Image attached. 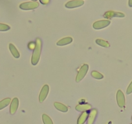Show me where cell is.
I'll return each mask as SVG.
<instances>
[{
  "instance_id": "6da1fadb",
  "label": "cell",
  "mask_w": 132,
  "mask_h": 124,
  "mask_svg": "<svg viewBox=\"0 0 132 124\" xmlns=\"http://www.w3.org/2000/svg\"><path fill=\"white\" fill-rule=\"evenodd\" d=\"M42 51V40L40 38H37L36 40V45L34 49L32 56L31 63L33 65H37L40 60V55Z\"/></svg>"
},
{
  "instance_id": "7a4b0ae2",
  "label": "cell",
  "mask_w": 132,
  "mask_h": 124,
  "mask_svg": "<svg viewBox=\"0 0 132 124\" xmlns=\"http://www.w3.org/2000/svg\"><path fill=\"white\" fill-rule=\"evenodd\" d=\"M39 7V3L36 2H25L20 4V8L24 11H30V10L35 9Z\"/></svg>"
},
{
  "instance_id": "3957f363",
  "label": "cell",
  "mask_w": 132,
  "mask_h": 124,
  "mask_svg": "<svg viewBox=\"0 0 132 124\" xmlns=\"http://www.w3.org/2000/svg\"><path fill=\"white\" fill-rule=\"evenodd\" d=\"M89 69V66L87 64H84L82 66V67L80 69L79 71H78V74L77 76V78H76V81L77 82H79L83 79L85 77L86 74H87V71H88Z\"/></svg>"
},
{
  "instance_id": "277c9868",
  "label": "cell",
  "mask_w": 132,
  "mask_h": 124,
  "mask_svg": "<svg viewBox=\"0 0 132 124\" xmlns=\"http://www.w3.org/2000/svg\"><path fill=\"white\" fill-rule=\"evenodd\" d=\"M84 4V2L83 0H72V1H69L68 3H65V6L66 8H73L81 7Z\"/></svg>"
},
{
  "instance_id": "5b68a950",
  "label": "cell",
  "mask_w": 132,
  "mask_h": 124,
  "mask_svg": "<svg viewBox=\"0 0 132 124\" xmlns=\"http://www.w3.org/2000/svg\"><path fill=\"white\" fill-rule=\"evenodd\" d=\"M110 24V21H109V20H100V21H97L94 23L93 26L95 29L99 30V29H102L106 27Z\"/></svg>"
},
{
  "instance_id": "8992f818",
  "label": "cell",
  "mask_w": 132,
  "mask_h": 124,
  "mask_svg": "<svg viewBox=\"0 0 132 124\" xmlns=\"http://www.w3.org/2000/svg\"><path fill=\"white\" fill-rule=\"evenodd\" d=\"M49 87L47 85H45L43 87V88H42L41 92L40 93V95H39V101L40 102H43L45 100V98H47L48 95V93H49Z\"/></svg>"
},
{
  "instance_id": "52a82bcc",
  "label": "cell",
  "mask_w": 132,
  "mask_h": 124,
  "mask_svg": "<svg viewBox=\"0 0 132 124\" xmlns=\"http://www.w3.org/2000/svg\"><path fill=\"white\" fill-rule=\"evenodd\" d=\"M104 17L105 18L110 19L112 17H125V14L121 12H115V11H108L106 12L104 14Z\"/></svg>"
},
{
  "instance_id": "ba28073f",
  "label": "cell",
  "mask_w": 132,
  "mask_h": 124,
  "mask_svg": "<svg viewBox=\"0 0 132 124\" xmlns=\"http://www.w3.org/2000/svg\"><path fill=\"white\" fill-rule=\"evenodd\" d=\"M117 101L118 105L122 108L125 105V97H124L123 92L120 90H119L117 93Z\"/></svg>"
},
{
  "instance_id": "9c48e42d",
  "label": "cell",
  "mask_w": 132,
  "mask_h": 124,
  "mask_svg": "<svg viewBox=\"0 0 132 124\" xmlns=\"http://www.w3.org/2000/svg\"><path fill=\"white\" fill-rule=\"evenodd\" d=\"M19 106V100L18 98H14L12 100L10 106V113L11 114H14L16 111L18 110Z\"/></svg>"
},
{
  "instance_id": "30bf717a",
  "label": "cell",
  "mask_w": 132,
  "mask_h": 124,
  "mask_svg": "<svg viewBox=\"0 0 132 124\" xmlns=\"http://www.w3.org/2000/svg\"><path fill=\"white\" fill-rule=\"evenodd\" d=\"M91 109V105L88 103H85V104H80L75 107V109L79 112H87V111Z\"/></svg>"
},
{
  "instance_id": "8fae6325",
  "label": "cell",
  "mask_w": 132,
  "mask_h": 124,
  "mask_svg": "<svg viewBox=\"0 0 132 124\" xmlns=\"http://www.w3.org/2000/svg\"><path fill=\"white\" fill-rule=\"evenodd\" d=\"M96 114H97V111L96 109H93L91 111L90 114H89L88 121H87V124H93L95 122V118H96Z\"/></svg>"
},
{
  "instance_id": "7c38bea8",
  "label": "cell",
  "mask_w": 132,
  "mask_h": 124,
  "mask_svg": "<svg viewBox=\"0 0 132 124\" xmlns=\"http://www.w3.org/2000/svg\"><path fill=\"white\" fill-rule=\"evenodd\" d=\"M72 41H73V38H64L59 40V41L57 42V45H58V46H64V45H68V44L71 43Z\"/></svg>"
},
{
  "instance_id": "4fadbf2b",
  "label": "cell",
  "mask_w": 132,
  "mask_h": 124,
  "mask_svg": "<svg viewBox=\"0 0 132 124\" xmlns=\"http://www.w3.org/2000/svg\"><path fill=\"white\" fill-rule=\"evenodd\" d=\"M9 50H10V51H11V54H12V56H13L15 58H20V52H19L18 50V49L16 48V47H15L14 45L12 43H10L9 46Z\"/></svg>"
},
{
  "instance_id": "5bb4252c",
  "label": "cell",
  "mask_w": 132,
  "mask_h": 124,
  "mask_svg": "<svg viewBox=\"0 0 132 124\" xmlns=\"http://www.w3.org/2000/svg\"><path fill=\"white\" fill-rule=\"evenodd\" d=\"M54 107H56V109H58V111H61V112H68V107L65 105L62 104V103H58V102H55V103H54Z\"/></svg>"
},
{
  "instance_id": "9a60e30c",
  "label": "cell",
  "mask_w": 132,
  "mask_h": 124,
  "mask_svg": "<svg viewBox=\"0 0 132 124\" xmlns=\"http://www.w3.org/2000/svg\"><path fill=\"white\" fill-rule=\"evenodd\" d=\"M89 116V114L87 112H83L82 114L80 116L79 118H78L77 123L78 124H84L87 120V118Z\"/></svg>"
},
{
  "instance_id": "2e32d148",
  "label": "cell",
  "mask_w": 132,
  "mask_h": 124,
  "mask_svg": "<svg viewBox=\"0 0 132 124\" xmlns=\"http://www.w3.org/2000/svg\"><path fill=\"white\" fill-rule=\"evenodd\" d=\"M11 98H5L0 102V110H2L3 109L5 108L6 107L9 105L11 103Z\"/></svg>"
},
{
  "instance_id": "e0dca14e",
  "label": "cell",
  "mask_w": 132,
  "mask_h": 124,
  "mask_svg": "<svg viewBox=\"0 0 132 124\" xmlns=\"http://www.w3.org/2000/svg\"><path fill=\"white\" fill-rule=\"evenodd\" d=\"M95 41H96V44L99 45L100 46L103 47H109L110 46V43L108 41L102 40V39H98V40H96Z\"/></svg>"
},
{
  "instance_id": "ac0fdd59",
  "label": "cell",
  "mask_w": 132,
  "mask_h": 124,
  "mask_svg": "<svg viewBox=\"0 0 132 124\" xmlns=\"http://www.w3.org/2000/svg\"><path fill=\"white\" fill-rule=\"evenodd\" d=\"M42 119L44 124H53L51 118L45 114L42 115Z\"/></svg>"
},
{
  "instance_id": "d6986e66",
  "label": "cell",
  "mask_w": 132,
  "mask_h": 124,
  "mask_svg": "<svg viewBox=\"0 0 132 124\" xmlns=\"http://www.w3.org/2000/svg\"><path fill=\"white\" fill-rule=\"evenodd\" d=\"M91 76H92L94 78L98 79H102V78H104V76L102 75V74H101V73H98V72L97 71H95V70L91 72Z\"/></svg>"
},
{
  "instance_id": "ffe728a7",
  "label": "cell",
  "mask_w": 132,
  "mask_h": 124,
  "mask_svg": "<svg viewBox=\"0 0 132 124\" xmlns=\"http://www.w3.org/2000/svg\"><path fill=\"white\" fill-rule=\"evenodd\" d=\"M11 27L8 25L3 23H0V32H4V31H7L10 30Z\"/></svg>"
},
{
  "instance_id": "44dd1931",
  "label": "cell",
  "mask_w": 132,
  "mask_h": 124,
  "mask_svg": "<svg viewBox=\"0 0 132 124\" xmlns=\"http://www.w3.org/2000/svg\"><path fill=\"white\" fill-rule=\"evenodd\" d=\"M126 93L128 94H131V93H132V82H131L129 85L128 86V89H127V91H126Z\"/></svg>"
},
{
  "instance_id": "7402d4cb",
  "label": "cell",
  "mask_w": 132,
  "mask_h": 124,
  "mask_svg": "<svg viewBox=\"0 0 132 124\" xmlns=\"http://www.w3.org/2000/svg\"><path fill=\"white\" fill-rule=\"evenodd\" d=\"M41 3L44 5H47L49 3V0H40Z\"/></svg>"
},
{
  "instance_id": "603a6c76",
  "label": "cell",
  "mask_w": 132,
  "mask_h": 124,
  "mask_svg": "<svg viewBox=\"0 0 132 124\" xmlns=\"http://www.w3.org/2000/svg\"><path fill=\"white\" fill-rule=\"evenodd\" d=\"M128 4H129V7H132V0H129V2H128Z\"/></svg>"
},
{
  "instance_id": "cb8c5ba5",
  "label": "cell",
  "mask_w": 132,
  "mask_h": 124,
  "mask_svg": "<svg viewBox=\"0 0 132 124\" xmlns=\"http://www.w3.org/2000/svg\"><path fill=\"white\" fill-rule=\"evenodd\" d=\"M32 1H33V2H36L37 0H32Z\"/></svg>"
},
{
  "instance_id": "d4e9b609",
  "label": "cell",
  "mask_w": 132,
  "mask_h": 124,
  "mask_svg": "<svg viewBox=\"0 0 132 124\" xmlns=\"http://www.w3.org/2000/svg\"><path fill=\"white\" fill-rule=\"evenodd\" d=\"M131 120H132V117H131Z\"/></svg>"
},
{
  "instance_id": "484cf974",
  "label": "cell",
  "mask_w": 132,
  "mask_h": 124,
  "mask_svg": "<svg viewBox=\"0 0 132 124\" xmlns=\"http://www.w3.org/2000/svg\"><path fill=\"white\" fill-rule=\"evenodd\" d=\"M131 124H132V123H131Z\"/></svg>"
}]
</instances>
